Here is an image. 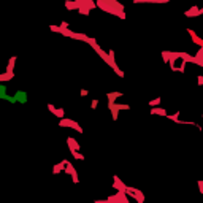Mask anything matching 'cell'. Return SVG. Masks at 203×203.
<instances>
[{"label": "cell", "instance_id": "6da1fadb", "mask_svg": "<svg viewBox=\"0 0 203 203\" xmlns=\"http://www.w3.org/2000/svg\"><path fill=\"white\" fill-rule=\"evenodd\" d=\"M126 195L133 197L137 203H144V195H143V192H141V190H138V189H135V187H129V186H127Z\"/></svg>", "mask_w": 203, "mask_h": 203}, {"label": "cell", "instance_id": "7a4b0ae2", "mask_svg": "<svg viewBox=\"0 0 203 203\" xmlns=\"http://www.w3.org/2000/svg\"><path fill=\"white\" fill-rule=\"evenodd\" d=\"M59 126L60 127H70V129H73V130H76V132H80V133H83V127L78 124L76 121H71V119H60L59 121Z\"/></svg>", "mask_w": 203, "mask_h": 203}, {"label": "cell", "instance_id": "3957f363", "mask_svg": "<svg viewBox=\"0 0 203 203\" xmlns=\"http://www.w3.org/2000/svg\"><path fill=\"white\" fill-rule=\"evenodd\" d=\"M67 144H68L70 151H80V143H78L75 138L68 137V138H67Z\"/></svg>", "mask_w": 203, "mask_h": 203}, {"label": "cell", "instance_id": "277c9868", "mask_svg": "<svg viewBox=\"0 0 203 203\" xmlns=\"http://www.w3.org/2000/svg\"><path fill=\"white\" fill-rule=\"evenodd\" d=\"M184 14L187 16V18H195V16H200V8H198V7H192L190 10L186 11Z\"/></svg>", "mask_w": 203, "mask_h": 203}, {"label": "cell", "instance_id": "5b68a950", "mask_svg": "<svg viewBox=\"0 0 203 203\" xmlns=\"http://www.w3.org/2000/svg\"><path fill=\"white\" fill-rule=\"evenodd\" d=\"M14 78V71H5L0 75V81L5 83V81H10V80H13Z\"/></svg>", "mask_w": 203, "mask_h": 203}, {"label": "cell", "instance_id": "8992f818", "mask_svg": "<svg viewBox=\"0 0 203 203\" xmlns=\"http://www.w3.org/2000/svg\"><path fill=\"white\" fill-rule=\"evenodd\" d=\"M106 97H108V102L116 103V100L119 97H122V92H108V94H106Z\"/></svg>", "mask_w": 203, "mask_h": 203}, {"label": "cell", "instance_id": "52a82bcc", "mask_svg": "<svg viewBox=\"0 0 203 203\" xmlns=\"http://www.w3.org/2000/svg\"><path fill=\"white\" fill-rule=\"evenodd\" d=\"M62 162L65 163V170H64V171H65L67 174H73V173L76 171V170H75V167L71 165V162H70V160H62Z\"/></svg>", "mask_w": 203, "mask_h": 203}, {"label": "cell", "instance_id": "ba28073f", "mask_svg": "<svg viewBox=\"0 0 203 203\" xmlns=\"http://www.w3.org/2000/svg\"><path fill=\"white\" fill-rule=\"evenodd\" d=\"M151 114H156V116H165L167 117V110H163V108H159V106H157V108H151Z\"/></svg>", "mask_w": 203, "mask_h": 203}, {"label": "cell", "instance_id": "9c48e42d", "mask_svg": "<svg viewBox=\"0 0 203 203\" xmlns=\"http://www.w3.org/2000/svg\"><path fill=\"white\" fill-rule=\"evenodd\" d=\"M16 60H18V57L16 56H13L10 60H8V65H7V71H14V65H16Z\"/></svg>", "mask_w": 203, "mask_h": 203}, {"label": "cell", "instance_id": "30bf717a", "mask_svg": "<svg viewBox=\"0 0 203 203\" xmlns=\"http://www.w3.org/2000/svg\"><path fill=\"white\" fill-rule=\"evenodd\" d=\"M62 170H65V163H64V162H60V163H57V165H54L53 173H54V174H59Z\"/></svg>", "mask_w": 203, "mask_h": 203}, {"label": "cell", "instance_id": "8fae6325", "mask_svg": "<svg viewBox=\"0 0 203 203\" xmlns=\"http://www.w3.org/2000/svg\"><path fill=\"white\" fill-rule=\"evenodd\" d=\"M160 103H162V98L160 97H156L154 100L149 102V106H151V108H157V106H160Z\"/></svg>", "mask_w": 203, "mask_h": 203}, {"label": "cell", "instance_id": "7c38bea8", "mask_svg": "<svg viewBox=\"0 0 203 203\" xmlns=\"http://www.w3.org/2000/svg\"><path fill=\"white\" fill-rule=\"evenodd\" d=\"M54 116H57L59 119H65V110L64 108H57L54 111Z\"/></svg>", "mask_w": 203, "mask_h": 203}, {"label": "cell", "instance_id": "4fadbf2b", "mask_svg": "<svg viewBox=\"0 0 203 203\" xmlns=\"http://www.w3.org/2000/svg\"><path fill=\"white\" fill-rule=\"evenodd\" d=\"M71 152V157L73 159H78V160H84V156L81 154L80 151H70Z\"/></svg>", "mask_w": 203, "mask_h": 203}, {"label": "cell", "instance_id": "5bb4252c", "mask_svg": "<svg viewBox=\"0 0 203 203\" xmlns=\"http://www.w3.org/2000/svg\"><path fill=\"white\" fill-rule=\"evenodd\" d=\"M167 119H170L173 122H179V111L174 113V114H167Z\"/></svg>", "mask_w": 203, "mask_h": 203}, {"label": "cell", "instance_id": "9a60e30c", "mask_svg": "<svg viewBox=\"0 0 203 203\" xmlns=\"http://www.w3.org/2000/svg\"><path fill=\"white\" fill-rule=\"evenodd\" d=\"M116 108L119 110V111H121V110H127V111H129V110H130V106L126 105V103H116Z\"/></svg>", "mask_w": 203, "mask_h": 203}, {"label": "cell", "instance_id": "2e32d148", "mask_svg": "<svg viewBox=\"0 0 203 203\" xmlns=\"http://www.w3.org/2000/svg\"><path fill=\"white\" fill-rule=\"evenodd\" d=\"M186 65H187V62L181 60V64H179V67H178V71H179V73H184V71H186Z\"/></svg>", "mask_w": 203, "mask_h": 203}, {"label": "cell", "instance_id": "e0dca14e", "mask_svg": "<svg viewBox=\"0 0 203 203\" xmlns=\"http://www.w3.org/2000/svg\"><path fill=\"white\" fill-rule=\"evenodd\" d=\"M71 181L75 183V184H78V183H80V178H78V171H75V173L71 174Z\"/></svg>", "mask_w": 203, "mask_h": 203}, {"label": "cell", "instance_id": "ac0fdd59", "mask_svg": "<svg viewBox=\"0 0 203 203\" xmlns=\"http://www.w3.org/2000/svg\"><path fill=\"white\" fill-rule=\"evenodd\" d=\"M97 106H98V100H97V98H94V100L91 102V108H92V110H95Z\"/></svg>", "mask_w": 203, "mask_h": 203}, {"label": "cell", "instance_id": "d6986e66", "mask_svg": "<svg viewBox=\"0 0 203 203\" xmlns=\"http://www.w3.org/2000/svg\"><path fill=\"white\" fill-rule=\"evenodd\" d=\"M197 84H198V86H203V75L197 76Z\"/></svg>", "mask_w": 203, "mask_h": 203}, {"label": "cell", "instance_id": "ffe728a7", "mask_svg": "<svg viewBox=\"0 0 203 203\" xmlns=\"http://www.w3.org/2000/svg\"><path fill=\"white\" fill-rule=\"evenodd\" d=\"M48 110H49V111H51V113H53V114H54V111L57 110V108H56V106H54L53 103H48Z\"/></svg>", "mask_w": 203, "mask_h": 203}, {"label": "cell", "instance_id": "44dd1931", "mask_svg": "<svg viewBox=\"0 0 203 203\" xmlns=\"http://www.w3.org/2000/svg\"><path fill=\"white\" fill-rule=\"evenodd\" d=\"M87 94H89V91H87V89H81V97H86Z\"/></svg>", "mask_w": 203, "mask_h": 203}, {"label": "cell", "instance_id": "7402d4cb", "mask_svg": "<svg viewBox=\"0 0 203 203\" xmlns=\"http://www.w3.org/2000/svg\"><path fill=\"white\" fill-rule=\"evenodd\" d=\"M200 14H203V8H200Z\"/></svg>", "mask_w": 203, "mask_h": 203}]
</instances>
